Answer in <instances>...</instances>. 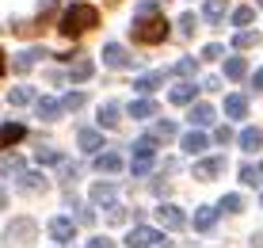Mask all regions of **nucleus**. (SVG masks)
<instances>
[{
	"instance_id": "obj_34",
	"label": "nucleus",
	"mask_w": 263,
	"mask_h": 248,
	"mask_svg": "<svg viewBox=\"0 0 263 248\" xmlns=\"http://www.w3.org/2000/svg\"><path fill=\"white\" fill-rule=\"evenodd\" d=\"M256 42H259L256 31H237V39H233V46H237V50H248V46H256Z\"/></svg>"
},
{
	"instance_id": "obj_24",
	"label": "nucleus",
	"mask_w": 263,
	"mask_h": 248,
	"mask_svg": "<svg viewBox=\"0 0 263 248\" xmlns=\"http://www.w3.org/2000/svg\"><path fill=\"white\" fill-rule=\"evenodd\" d=\"M58 115H61V99H53V96H42V99H39V118L53 122Z\"/></svg>"
},
{
	"instance_id": "obj_29",
	"label": "nucleus",
	"mask_w": 263,
	"mask_h": 248,
	"mask_svg": "<svg viewBox=\"0 0 263 248\" xmlns=\"http://www.w3.org/2000/svg\"><path fill=\"white\" fill-rule=\"evenodd\" d=\"M202 15H206L210 23H217V20L225 15V0H206V4H202Z\"/></svg>"
},
{
	"instance_id": "obj_35",
	"label": "nucleus",
	"mask_w": 263,
	"mask_h": 248,
	"mask_svg": "<svg viewBox=\"0 0 263 248\" xmlns=\"http://www.w3.org/2000/svg\"><path fill=\"white\" fill-rule=\"evenodd\" d=\"M84 92H69V96L65 99H61V111H77V107H84Z\"/></svg>"
},
{
	"instance_id": "obj_23",
	"label": "nucleus",
	"mask_w": 263,
	"mask_h": 248,
	"mask_svg": "<svg viewBox=\"0 0 263 248\" xmlns=\"http://www.w3.org/2000/svg\"><path fill=\"white\" fill-rule=\"evenodd\" d=\"M259 145H263V130H256V126L240 130V149H244V153H256Z\"/></svg>"
},
{
	"instance_id": "obj_18",
	"label": "nucleus",
	"mask_w": 263,
	"mask_h": 248,
	"mask_svg": "<svg viewBox=\"0 0 263 248\" xmlns=\"http://www.w3.org/2000/svg\"><path fill=\"white\" fill-rule=\"evenodd\" d=\"M217 214H221L217 206H202V210L195 214V229H198V233H210V229L217 225Z\"/></svg>"
},
{
	"instance_id": "obj_32",
	"label": "nucleus",
	"mask_w": 263,
	"mask_h": 248,
	"mask_svg": "<svg viewBox=\"0 0 263 248\" xmlns=\"http://www.w3.org/2000/svg\"><path fill=\"white\" fill-rule=\"evenodd\" d=\"M217 210H225V214H240V210H244V199H240V195H225L221 203H217Z\"/></svg>"
},
{
	"instance_id": "obj_27",
	"label": "nucleus",
	"mask_w": 263,
	"mask_h": 248,
	"mask_svg": "<svg viewBox=\"0 0 263 248\" xmlns=\"http://www.w3.org/2000/svg\"><path fill=\"white\" fill-rule=\"evenodd\" d=\"M179 130H176V122H168V118H157V126H153V137L157 141H168V137H176Z\"/></svg>"
},
{
	"instance_id": "obj_26",
	"label": "nucleus",
	"mask_w": 263,
	"mask_h": 248,
	"mask_svg": "<svg viewBox=\"0 0 263 248\" xmlns=\"http://www.w3.org/2000/svg\"><path fill=\"white\" fill-rule=\"evenodd\" d=\"M225 77H229V80H244V77H248V61H244V58H229V61H225Z\"/></svg>"
},
{
	"instance_id": "obj_8",
	"label": "nucleus",
	"mask_w": 263,
	"mask_h": 248,
	"mask_svg": "<svg viewBox=\"0 0 263 248\" xmlns=\"http://www.w3.org/2000/svg\"><path fill=\"white\" fill-rule=\"evenodd\" d=\"M157 222L164 225V229H172V233H179V229L187 225V214L179 206H172V203H164V206H157Z\"/></svg>"
},
{
	"instance_id": "obj_45",
	"label": "nucleus",
	"mask_w": 263,
	"mask_h": 248,
	"mask_svg": "<svg viewBox=\"0 0 263 248\" xmlns=\"http://www.w3.org/2000/svg\"><path fill=\"white\" fill-rule=\"evenodd\" d=\"M153 191H157V195H168L172 183H168V180H157V183H153Z\"/></svg>"
},
{
	"instance_id": "obj_15",
	"label": "nucleus",
	"mask_w": 263,
	"mask_h": 248,
	"mask_svg": "<svg viewBox=\"0 0 263 248\" xmlns=\"http://www.w3.org/2000/svg\"><path fill=\"white\" fill-rule=\"evenodd\" d=\"M119 118H122V107L115 103V99H107V103H99V126H103V130H111V126H119Z\"/></svg>"
},
{
	"instance_id": "obj_28",
	"label": "nucleus",
	"mask_w": 263,
	"mask_h": 248,
	"mask_svg": "<svg viewBox=\"0 0 263 248\" xmlns=\"http://www.w3.org/2000/svg\"><path fill=\"white\" fill-rule=\"evenodd\" d=\"M34 161H39V164H65V157H61L58 149H50V145H42V149H34Z\"/></svg>"
},
{
	"instance_id": "obj_4",
	"label": "nucleus",
	"mask_w": 263,
	"mask_h": 248,
	"mask_svg": "<svg viewBox=\"0 0 263 248\" xmlns=\"http://www.w3.org/2000/svg\"><path fill=\"white\" fill-rule=\"evenodd\" d=\"M126 248H172V241L164 233H157V229H149V225H138V229L126 233Z\"/></svg>"
},
{
	"instance_id": "obj_41",
	"label": "nucleus",
	"mask_w": 263,
	"mask_h": 248,
	"mask_svg": "<svg viewBox=\"0 0 263 248\" xmlns=\"http://www.w3.org/2000/svg\"><path fill=\"white\" fill-rule=\"evenodd\" d=\"M221 54H225V46L210 42V46H206V50H202V58H206V61H217V58H221Z\"/></svg>"
},
{
	"instance_id": "obj_7",
	"label": "nucleus",
	"mask_w": 263,
	"mask_h": 248,
	"mask_svg": "<svg viewBox=\"0 0 263 248\" xmlns=\"http://www.w3.org/2000/svg\"><path fill=\"white\" fill-rule=\"evenodd\" d=\"M198 92H202V84H195V80H187V77H183L176 88L168 92V99H172L176 107H191L195 99H198Z\"/></svg>"
},
{
	"instance_id": "obj_47",
	"label": "nucleus",
	"mask_w": 263,
	"mask_h": 248,
	"mask_svg": "<svg viewBox=\"0 0 263 248\" xmlns=\"http://www.w3.org/2000/svg\"><path fill=\"white\" fill-rule=\"evenodd\" d=\"M252 84H256V92H263V69L256 73V77H252Z\"/></svg>"
},
{
	"instance_id": "obj_11",
	"label": "nucleus",
	"mask_w": 263,
	"mask_h": 248,
	"mask_svg": "<svg viewBox=\"0 0 263 248\" xmlns=\"http://www.w3.org/2000/svg\"><path fill=\"white\" fill-rule=\"evenodd\" d=\"M20 191L23 195H42L46 191V176L42 172H20Z\"/></svg>"
},
{
	"instance_id": "obj_16",
	"label": "nucleus",
	"mask_w": 263,
	"mask_h": 248,
	"mask_svg": "<svg viewBox=\"0 0 263 248\" xmlns=\"http://www.w3.org/2000/svg\"><path fill=\"white\" fill-rule=\"evenodd\" d=\"M50 233H53V241H58V244H65V241H72L77 225H72L69 218H53V222H50Z\"/></svg>"
},
{
	"instance_id": "obj_40",
	"label": "nucleus",
	"mask_w": 263,
	"mask_h": 248,
	"mask_svg": "<svg viewBox=\"0 0 263 248\" xmlns=\"http://www.w3.org/2000/svg\"><path fill=\"white\" fill-rule=\"evenodd\" d=\"M214 141H217V145H229V141H233V130H229V126H217V130H214Z\"/></svg>"
},
{
	"instance_id": "obj_30",
	"label": "nucleus",
	"mask_w": 263,
	"mask_h": 248,
	"mask_svg": "<svg viewBox=\"0 0 263 248\" xmlns=\"http://www.w3.org/2000/svg\"><path fill=\"white\" fill-rule=\"evenodd\" d=\"M240 183H248V187H259V183H263V168H252V164H244V168H240Z\"/></svg>"
},
{
	"instance_id": "obj_50",
	"label": "nucleus",
	"mask_w": 263,
	"mask_h": 248,
	"mask_svg": "<svg viewBox=\"0 0 263 248\" xmlns=\"http://www.w3.org/2000/svg\"><path fill=\"white\" fill-rule=\"evenodd\" d=\"M259 8H263V0H259Z\"/></svg>"
},
{
	"instance_id": "obj_46",
	"label": "nucleus",
	"mask_w": 263,
	"mask_h": 248,
	"mask_svg": "<svg viewBox=\"0 0 263 248\" xmlns=\"http://www.w3.org/2000/svg\"><path fill=\"white\" fill-rule=\"evenodd\" d=\"M202 88H206V92H217V88H221V80H217V77H206Z\"/></svg>"
},
{
	"instance_id": "obj_31",
	"label": "nucleus",
	"mask_w": 263,
	"mask_h": 248,
	"mask_svg": "<svg viewBox=\"0 0 263 248\" xmlns=\"http://www.w3.org/2000/svg\"><path fill=\"white\" fill-rule=\"evenodd\" d=\"M8 103H15V107L34 103V92H31V88H12V92H8Z\"/></svg>"
},
{
	"instance_id": "obj_42",
	"label": "nucleus",
	"mask_w": 263,
	"mask_h": 248,
	"mask_svg": "<svg viewBox=\"0 0 263 248\" xmlns=\"http://www.w3.org/2000/svg\"><path fill=\"white\" fill-rule=\"evenodd\" d=\"M138 15H157V0H141V4H138Z\"/></svg>"
},
{
	"instance_id": "obj_44",
	"label": "nucleus",
	"mask_w": 263,
	"mask_h": 248,
	"mask_svg": "<svg viewBox=\"0 0 263 248\" xmlns=\"http://www.w3.org/2000/svg\"><path fill=\"white\" fill-rule=\"evenodd\" d=\"M77 222H80V225H92V222H96V214H92V210L84 206V210H80V214H77Z\"/></svg>"
},
{
	"instance_id": "obj_51",
	"label": "nucleus",
	"mask_w": 263,
	"mask_h": 248,
	"mask_svg": "<svg viewBox=\"0 0 263 248\" xmlns=\"http://www.w3.org/2000/svg\"><path fill=\"white\" fill-rule=\"evenodd\" d=\"M259 203H263V199H259Z\"/></svg>"
},
{
	"instance_id": "obj_38",
	"label": "nucleus",
	"mask_w": 263,
	"mask_h": 248,
	"mask_svg": "<svg viewBox=\"0 0 263 248\" xmlns=\"http://www.w3.org/2000/svg\"><path fill=\"white\" fill-rule=\"evenodd\" d=\"M195 15H179V34H183V39H191V34H195Z\"/></svg>"
},
{
	"instance_id": "obj_17",
	"label": "nucleus",
	"mask_w": 263,
	"mask_h": 248,
	"mask_svg": "<svg viewBox=\"0 0 263 248\" xmlns=\"http://www.w3.org/2000/svg\"><path fill=\"white\" fill-rule=\"evenodd\" d=\"M39 58H46V50H39V46H34V50H23L20 58L12 61V69H15V73H31V69H34V61H39Z\"/></svg>"
},
{
	"instance_id": "obj_5",
	"label": "nucleus",
	"mask_w": 263,
	"mask_h": 248,
	"mask_svg": "<svg viewBox=\"0 0 263 248\" xmlns=\"http://www.w3.org/2000/svg\"><path fill=\"white\" fill-rule=\"evenodd\" d=\"M31 244H34V222L20 218L4 229V248H31Z\"/></svg>"
},
{
	"instance_id": "obj_12",
	"label": "nucleus",
	"mask_w": 263,
	"mask_h": 248,
	"mask_svg": "<svg viewBox=\"0 0 263 248\" xmlns=\"http://www.w3.org/2000/svg\"><path fill=\"white\" fill-rule=\"evenodd\" d=\"M126 111H130V118H157L160 107H157V99H153V96H141V99H134Z\"/></svg>"
},
{
	"instance_id": "obj_33",
	"label": "nucleus",
	"mask_w": 263,
	"mask_h": 248,
	"mask_svg": "<svg viewBox=\"0 0 263 248\" xmlns=\"http://www.w3.org/2000/svg\"><path fill=\"white\" fill-rule=\"evenodd\" d=\"M252 20H256V8H248V4H240L237 12H233V23H237V27H248Z\"/></svg>"
},
{
	"instance_id": "obj_1",
	"label": "nucleus",
	"mask_w": 263,
	"mask_h": 248,
	"mask_svg": "<svg viewBox=\"0 0 263 248\" xmlns=\"http://www.w3.org/2000/svg\"><path fill=\"white\" fill-rule=\"evenodd\" d=\"M96 23H99V12L96 8H88V4H72L65 15H61V34H69V39H77V34H84V31H96Z\"/></svg>"
},
{
	"instance_id": "obj_20",
	"label": "nucleus",
	"mask_w": 263,
	"mask_h": 248,
	"mask_svg": "<svg viewBox=\"0 0 263 248\" xmlns=\"http://www.w3.org/2000/svg\"><path fill=\"white\" fill-rule=\"evenodd\" d=\"M23 134H27V126H23V122H8V126H0V149L15 145V141H20Z\"/></svg>"
},
{
	"instance_id": "obj_19",
	"label": "nucleus",
	"mask_w": 263,
	"mask_h": 248,
	"mask_svg": "<svg viewBox=\"0 0 263 248\" xmlns=\"http://www.w3.org/2000/svg\"><path fill=\"white\" fill-rule=\"evenodd\" d=\"M88 199H92V203H107V206H111L115 199H119V187H115V183H96V187L88 191Z\"/></svg>"
},
{
	"instance_id": "obj_6",
	"label": "nucleus",
	"mask_w": 263,
	"mask_h": 248,
	"mask_svg": "<svg viewBox=\"0 0 263 248\" xmlns=\"http://www.w3.org/2000/svg\"><path fill=\"white\" fill-rule=\"evenodd\" d=\"M103 61H107V69H134V65H138V61L130 58V50L119 46V42H107L103 46Z\"/></svg>"
},
{
	"instance_id": "obj_39",
	"label": "nucleus",
	"mask_w": 263,
	"mask_h": 248,
	"mask_svg": "<svg viewBox=\"0 0 263 248\" xmlns=\"http://www.w3.org/2000/svg\"><path fill=\"white\" fill-rule=\"evenodd\" d=\"M107 210H111V214H107V218H111L115 225H119V222H126V214H130V210H126V206H119V203H111Z\"/></svg>"
},
{
	"instance_id": "obj_37",
	"label": "nucleus",
	"mask_w": 263,
	"mask_h": 248,
	"mask_svg": "<svg viewBox=\"0 0 263 248\" xmlns=\"http://www.w3.org/2000/svg\"><path fill=\"white\" fill-rule=\"evenodd\" d=\"M195 73H198V61H195V58L176 61V77H195Z\"/></svg>"
},
{
	"instance_id": "obj_43",
	"label": "nucleus",
	"mask_w": 263,
	"mask_h": 248,
	"mask_svg": "<svg viewBox=\"0 0 263 248\" xmlns=\"http://www.w3.org/2000/svg\"><path fill=\"white\" fill-rule=\"evenodd\" d=\"M88 248H115V241H107V237H92Z\"/></svg>"
},
{
	"instance_id": "obj_14",
	"label": "nucleus",
	"mask_w": 263,
	"mask_h": 248,
	"mask_svg": "<svg viewBox=\"0 0 263 248\" xmlns=\"http://www.w3.org/2000/svg\"><path fill=\"white\" fill-rule=\"evenodd\" d=\"M77 141H80L84 153H99V149H103V134H99L96 126H84V130L77 134Z\"/></svg>"
},
{
	"instance_id": "obj_49",
	"label": "nucleus",
	"mask_w": 263,
	"mask_h": 248,
	"mask_svg": "<svg viewBox=\"0 0 263 248\" xmlns=\"http://www.w3.org/2000/svg\"><path fill=\"white\" fill-rule=\"evenodd\" d=\"M0 58H4V54H0ZM0 73H4V61H0Z\"/></svg>"
},
{
	"instance_id": "obj_22",
	"label": "nucleus",
	"mask_w": 263,
	"mask_h": 248,
	"mask_svg": "<svg viewBox=\"0 0 263 248\" xmlns=\"http://www.w3.org/2000/svg\"><path fill=\"white\" fill-rule=\"evenodd\" d=\"M96 172H122L119 153H96Z\"/></svg>"
},
{
	"instance_id": "obj_36",
	"label": "nucleus",
	"mask_w": 263,
	"mask_h": 248,
	"mask_svg": "<svg viewBox=\"0 0 263 248\" xmlns=\"http://www.w3.org/2000/svg\"><path fill=\"white\" fill-rule=\"evenodd\" d=\"M92 73H96V69H92V61H77L69 77H72V80H92Z\"/></svg>"
},
{
	"instance_id": "obj_13",
	"label": "nucleus",
	"mask_w": 263,
	"mask_h": 248,
	"mask_svg": "<svg viewBox=\"0 0 263 248\" xmlns=\"http://www.w3.org/2000/svg\"><path fill=\"white\" fill-rule=\"evenodd\" d=\"M225 172V157H210V161H198L195 164V176L198 180H217Z\"/></svg>"
},
{
	"instance_id": "obj_3",
	"label": "nucleus",
	"mask_w": 263,
	"mask_h": 248,
	"mask_svg": "<svg viewBox=\"0 0 263 248\" xmlns=\"http://www.w3.org/2000/svg\"><path fill=\"white\" fill-rule=\"evenodd\" d=\"M157 164V137H138L134 145V176H149V168Z\"/></svg>"
},
{
	"instance_id": "obj_48",
	"label": "nucleus",
	"mask_w": 263,
	"mask_h": 248,
	"mask_svg": "<svg viewBox=\"0 0 263 248\" xmlns=\"http://www.w3.org/2000/svg\"><path fill=\"white\" fill-rule=\"evenodd\" d=\"M8 206V195H4V191H0V210H4Z\"/></svg>"
},
{
	"instance_id": "obj_10",
	"label": "nucleus",
	"mask_w": 263,
	"mask_h": 248,
	"mask_svg": "<svg viewBox=\"0 0 263 248\" xmlns=\"http://www.w3.org/2000/svg\"><path fill=\"white\" fill-rule=\"evenodd\" d=\"M214 118H217V111L210 103H191V111H187V122L191 126H214Z\"/></svg>"
},
{
	"instance_id": "obj_2",
	"label": "nucleus",
	"mask_w": 263,
	"mask_h": 248,
	"mask_svg": "<svg viewBox=\"0 0 263 248\" xmlns=\"http://www.w3.org/2000/svg\"><path fill=\"white\" fill-rule=\"evenodd\" d=\"M130 34H134L141 46H157V42L168 39V23L160 20V15H138L134 27H130Z\"/></svg>"
},
{
	"instance_id": "obj_25",
	"label": "nucleus",
	"mask_w": 263,
	"mask_h": 248,
	"mask_svg": "<svg viewBox=\"0 0 263 248\" xmlns=\"http://www.w3.org/2000/svg\"><path fill=\"white\" fill-rule=\"evenodd\" d=\"M160 80H164V73H145V77H138V84H134V88H138L141 96H153V92L160 88Z\"/></svg>"
},
{
	"instance_id": "obj_21",
	"label": "nucleus",
	"mask_w": 263,
	"mask_h": 248,
	"mask_svg": "<svg viewBox=\"0 0 263 248\" xmlns=\"http://www.w3.org/2000/svg\"><path fill=\"white\" fill-rule=\"evenodd\" d=\"M225 115H229V118H244V115H248V99L237 96V92L225 96Z\"/></svg>"
},
{
	"instance_id": "obj_9",
	"label": "nucleus",
	"mask_w": 263,
	"mask_h": 248,
	"mask_svg": "<svg viewBox=\"0 0 263 248\" xmlns=\"http://www.w3.org/2000/svg\"><path fill=\"white\" fill-rule=\"evenodd\" d=\"M179 149H183V153H191V157H198V153H206V149H210V137H206L202 130H191V134H183V137H179Z\"/></svg>"
}]
</instances>
